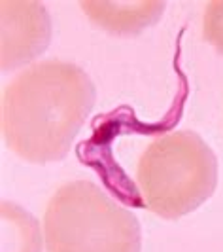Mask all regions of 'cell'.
I'll use <instances>...</instances> for the list:
<instances>
[{"mask_svg":"<svg viewBox=\"0 0 223 252\" xmlns=\"http://www.w3.org/2000/svg\"><path fill=\"white\" fill-rule=\"evenodd\" d=\"M137 182L151 213L176 220L198 209L218 184V159L193 131L153 140L140 156Z\"/></svg>","mask_w":223,"mask_h":252,"instance_id":"7a4b0ae2","label":"cell"},{"mask_svg":"<svg viewBox=\"0 0 223 252\" xmlns=\"http://www.w3.org/2000/svg\"><path fill=\"white\" fill-rule=\"evenodd\" d=\"M82 8L102 29L115 34H135L157 23L165 2H82Z\"/></svg>","mask_w":223,"mask_h":252,"instance_id":"5b68a950","label":"cell"},{"mask_svg":"<svg viewBox=\"0 0 223 252\" xmlns=\"http://www.w3.org/2000/svg\"><path fill=\"white\" fill-rule=\"evenodd\" d=\"M2 70L8 72L48 48L51 27L38 2H2Z\"/></svg>","mask_w":223,"mask_h":252,"instance_id":"277c9868","label":"cell"},{"mask_svg":"<svg viewBox=\"0 0 223 252\" xmlns=\"http://www.w3.org/2000/svg\"><path fill=\"white\" fill-rule=\"evenodd\" d=\"M204 38L223 55V0H212L204 10Z\"/></svg>","mask_w":223,"mask_h":252,"instance_id":"8992f818","label":"cell"},{"mask_svg":"<svg viewBox=\"0 0 223 252\" xmlns=\"http://www.w3.org/2000/svg\"><path fill=\"white\" fill-rule=\"evenodd\" d=\"M95 97V86L80 66L66 61L32 64L2 91V137L27 161H59L70 152Z\"/></svg>","mask_w":223,"mask_h":252,"instance_id":"6da1fadb","label":"cell"},{"mask_svg":"<svg viewBox=\"0 0 223 252\" xmlns=\"http://www.w3.org/2000/svg\"><path fill=\"white\" fill-rule=\"evenodd\" d=\"M48 252H140L137 216L89 180L55 191L44 215Z\"/></svg>","mask_w":223,"mask_h":252,"instance_id":"3957f363","label":"cell"}]
</instances>
